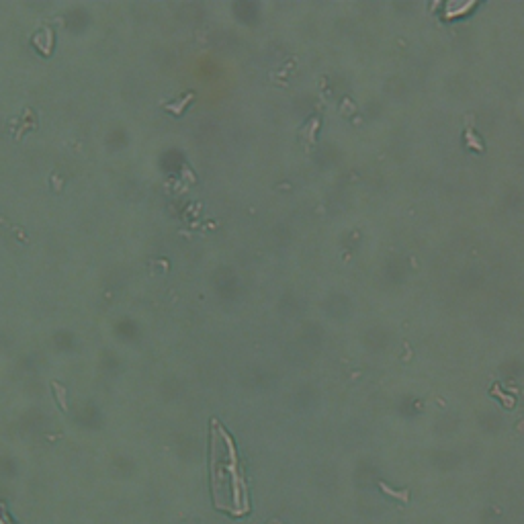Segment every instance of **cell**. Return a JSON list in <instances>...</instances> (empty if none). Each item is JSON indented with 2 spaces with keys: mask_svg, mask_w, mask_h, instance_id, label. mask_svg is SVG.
Listing matches in <instances>:
<instances>
[{
  "mask_svg": "<svg viewBox=\"0 0 524 524\" xmlns=\"http://www.w3.org/2000/svg\"><path fill=\"white\" fill-rule=\"evenodd\" d=\"M191 99H193V95H187V97H182V101L178 105H166V109L172 111V113H182V107L187 103H191Z\"/></svg>",
  "mask_w": 524,
  "mask_h": 524,
  "instance_id": "2",
  "label": "cell"
},
{
  "mask_svg": "<svg viewBox=\"0 0 524 524\" xmlns=\"http://www.w3.org/2000/svg\"><path fill=\"white\" fill-rule=\"evenodd\" d=\"M223 444L217 442V436L211 430V491L213 504L217 510H223L232 516H244L250 510L248 489L238 463V451L232 436L219 426Z\"/></svg>",
  "mask_w": 524,
  "mask_h": 524,
  "instance_id": "1",
  "label": "cell"
}]
</instances>
